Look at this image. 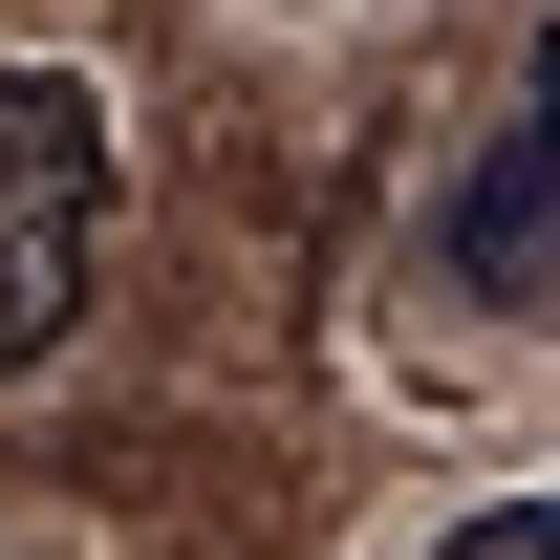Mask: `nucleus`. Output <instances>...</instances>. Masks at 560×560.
Instances as JSON below:
<instances>
[{
  "instance_id": "nucleus-1",
  "label": "nucleus",
  "mask_w": 560,
  "mask_h": 560,
  "mask_svg": "<svg viewBox=\"0 0 560 560\" xmlns=\"http://www.w3.org/2000/svg\"><path fill=\"white\" fill-rule=\"evenodd\" d=\"M108 280V86L0 66V366H44Z\"/></svg>"
},
{
  "instance_id": "nucleus-2",
  "label": "nucleus",
  "mask_w": 560,
  "mask_h": 560,
  "mask_svg": "<svg viewBox=\"0 0 560 560\" xmlns=\"http://www.w3.org/2000/svg\"><path fill=\"white\" fill-rule=\"evenodd\" d=\"M431 259H453V302H475V324H560V22L517 44V108H495V151L453 173Z\"/></svg>"
},
{
  "instance_id": "nucleus-3",
  "label": "nucleus",
  "mask_w": 560,
  "mask_h": 560,
  "mask_svg": "<svg viewBox=\"0 0 560 560\" xmlns=\"http://www.w3.org/2000/svg\"><path fill=\"white\" fill-rule=\"evenodd\" d=\"M431 560H560V495H495V517H453Z\"/></svg>"
}]
</instances>
